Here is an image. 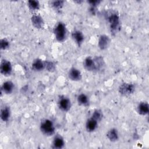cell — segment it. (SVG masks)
I'll return each instance as SVG.
<instances>
[{
    "mask_svg": "<svg viewBox=\"0 0 149 149\" xmlns=\"http://www.w3.org/2000/svg\"><path fill=\"white\" fill-rule=\"evenodd\" d=\"M105 65L103 58L101 56L86 57L83 61V66L88 71L97 72L103 69Z\"/></svg>",
    "mask_w": 149,
    "mask_h": 149,
    "instance_id": "1",
    "label": "cell"
},
{
    "mask_svg": "<svg viewBox=\"0 0 149 149\" xmlns=\"http://www.w3.org/2000/svg\"><path fill=\"white\" fill-rule=\"evenodd\" d=\"M107 138L111 142H116L119 139V134L118 130L116 128L110 129L106 134Z\"/></svg>",
    "mask_w": 149,
    "mask_h": 149,
    "instance_id": "14",
    "label": "cell"
},
{
    "mask_svg": "<svg viewBox=\"0 0 149 149\" xmlns=\"http://www.w3.org/2000/svg\"><path fill=\"white\" fill-rule=\"evenodd\" d=\"M65 143L63 138L60 135H56L52 140V147L55 149H61L65 147Z\"/></svg>",
    "mask_w": 149,
    "mask_h": 149,
    "instance_id": "13",
    "label": "cell"
},
{
    "mask_svg": "<svg viewBox=\"0 0 149 149\" xmlns=\"http://www.w3.org/2000/svg\"><path fill=\"white\" fill-rule=\"evenodd\" d=\"M91 116L100 122L103 118V113L101 110L97 109L94 111Z\"/></svg>",
    "mask_w": 149,
    "mask_h": 149,
    "instance_id": "21",
    "label": "cell"
},
{
    "mask_svg": "<svg viewBox=\"0 0 149 149\" xmlns=\"http://www.w3.org/2000/svg\"><path fill=\"white\" fill-rule=\"evenodd\" d=\"M72 37L79 47L81 46L84 40V36L83 33L79 30H75L72 33Z\"/></svg>",
    "mask_w": 149,
    "mask_h": 149,
    "instance_id": "11",
    "label": "cell"
},
{
    "mask_svg": "<svg viewBox=\"0 0 149 149\" xmlns=\"http://www.w3.org/2000/svg\"><path fill=\"white\" fill-rule=\"evenodd\" d=\"M9 45H10L9 41L6 38H3L1 39L0 47L2 49H3V50L6 49L8 48H9Z\"/></svg>",
    "mask_w": 149,
    "mask_h": 149,
    "instance_id": "24",
    "label": "cell"
},
{
    "mask_svg": "<svg viewBox=\"0 0 149 149\" xmlns=\"http://www.w3.org/2000/svg\"><path fill=\"white\" fill-rule=\"evenodd\" d=\"M111 43V39L106 34H101L98 40V46L101 50L107 49Z\"/></svg>",
    "mask_w": 149,
    "mask_h": 149,
    "instance_id": "8",
    "label": "cell"
},
{
    "mask_svg": "<svg viewBox=\"0 0 149 149\" xmlns=\"http://www.w3.org/2000/svg\"><path fill=\"white\" fill-rule=\"evenodd\" d=\"M119 93L123 96H129L133 94L135 91V86L133 83H123L118 88Z\"/></svg>",
    "mask_w": 149,
    "mask_h": 149,
    "instance_id": "5",
    "label": "cell"
},
{
    "mask_svg": "<svg viewBox=\"0 0 149 149\" xmlns=\"http://www.w3.org/2000/svg\"><path fill=\"white\" fill-rule=\"evenodd\" d=\"M58 105L61 111L63 112H68L70 110L72 104L69 98L65 96H61L58 100Z\"/></svg>",
    "mask_w": 149,
    "mask_h": 149,
    "instance_id": "7",
    "label": "cell"
},
{
    "mask_svg": "<svg viewBox=\"0 0 149 149\" xmlns=\"http://www.w3.org/2000/svg\"><path fill=\"white\" fill-rule=\"evenodd\" d=\"M63 1H53L51 2V6L56 10H60L63 6Z\"/></svg>",
    "mask_w": 149,
    "mask_h": 149,
    "instance_id": "23",
    "label": "cell"
},
{
    "mask_svg": "<svg viewBox=\"0 0 149 149\" xmlns=\"http://www.w3.org/2000/svg\"><path fill=\"white\" fill-rule=\"evenodd\" d=\"M77 101L79 105L83 107H87L90 102L88 97L84 93H81L79 94L77 97Z\"/></svg>",
    "mask_w": 149,
    "mask_h": 149,
    "instance_id": "19",
    "label": "cell"
},
{
    "mask_svg": "<svg viewBox=\"0 0 149 149\" xmlns=\"http://www.w3.org/2000/svg\"><path fill=\"white\" fill-rule=\"evenodd\" d=\"M100 1H89L88 3L90 4V6H93L95 8H97L98 5L100 3Z\"/></svg>",
    "mask_w": 149,
    "mask_h": 149,
    "instance_id": "25",
    "label": "cell"
},
{
    "mask_svg": "<svg viewBox=\"0 0 149 149\" xmlns=\"http://www.w3.org/2000/svg\"><path fill=\"white\" fill-rule=\"evenodd\" d=\"M44 63H45V69H46L47 71L50 72H52L55 71L56 69V65L53 62L49 61H44Z\"/></svg>",
    "mask_w": 149,
    "mask_h": 149,
    "instance_id": "22",
    "label": "cell"
},
{
    "mask_svg": "<svg viewBox=\"0 0 149 149\" xmlns=\"http://www.w3.org/2000/svg\"><path fill=\"white\" fill-rule=\"evenodd\" d=\"M27 5L31 10L35 11L40 8V2L38 1L30 0L27 2Z\"/></svg>",
    "mask_w": 149,
    "mask_h": 149,
    "instance_id": "20",
    "label": "cell"
},
{
    "mask_svg": "<svg viewBox=\"0 0 149 149\" xmlns=\"http://www.w3.org/2000/svg\"><path fill=\"white\" fill-rule=\"evenodd\" d=\"M1 119L3 122H7L9 121L10 117V109L9 107H4L1 109Z\"/></svg>",
    "mask_w": 149,
    "mask_h": 149,
    "instance_id": "18",
    "label": "cell"
},
{
    "mask_svg": "<svg viewBox=\"0 0 149 149\" xmlns=\"http://www.w3.org/2000/svg\"><path fill=\"white\" fill-rule=\"evenodd\" d=\"M41 133L47 136H51L55 133V127L54 122L49 119L42 120L40 125Z\"/></svg>",
    "mask_w": 149,
    "mask_h": 149,
    "instance_id": "3",
    "label": "cell"
},
{
    "mask_svg": "<svg viewBox=\"0 0 149 149\" xmlns=\"http://www.w3.org/2000/svg\"><path fill=\"white\" fill-rule=\"evenodd\" d=\"M31 68L34 71L40 72L45 69L44 61H42L41 59L37 58L33 61L31 64Z\"/></svg>",
    "mask_w": 149,
    "mask_h": 149,
    "instance_id": "17",
    "label": "cell"
},
{
    "mask_svg": "<svg viewBox=\"0 0 149 149\" xmlns=\"http://www.w3.org/2000/svg\"><path fill=\"white\" fill-rule=\"evenodd\" d=\"M68 75L69 79L74 81H79L81 79L82 77L80 70L74 67H73L69 69Z\"/></svg>",
    "mask_w": 149,
    "mask_h": 149,
    "instance_id": "9",
    "label": "cell"
},
{
    "mask_svg": "<svg viewBox=\"0 0 149 149\" xmlns=\"http://www.w3.org/2000/svg\"><path fill=\"white\" fill-rule=\"evenodd\" d=\"M14 88L15 86L13 83L9 80L3 82L1 87L2 91L6 94H12L14 90Z\"/></svg>",
    "mask_w": 149,
    "mask_h": 149,
    "instance_id": "16",
    "label": "cell"
},
{
    "mask_svg": "<svg viewBox=\"0 0 149 149\" xmlns=\"http://www.w3.org/2000/svg\"><path fill=\"white\" fill-rule=\"evenodd\" d=\"M137 113L142 116L148 115L149 112V105L147 102L143 101L140 102L137 107Z\"/></svg>",
    "mask_w": 149,
    "mask_h": 149,
    "instance_id": "15",
    "label": "cell"
},
{
    "mask_svg": "<svg viewBox=\"0 0 149 149\" xmlns=\"http://www.w3.org/2000/svg\"><path fill=\"white\" fill-rule=\"evenodd\" d=\"M12 65L11 62L6 59H3L1 61L0 65L1 73L5 76H10L12 72Z\"/></svg>",
    "mask_w": 149,
    "mask_h": 149,
    "instance_id": "6",
    "label": "cell"
},
{
    "mask_svg": "<svg viewBox=\"0 0 149 149\" xmlns=\"http://www.w3.org/2000/svg\"><path fill=\"white\" fill-rule=\"evenodd\" d=\"M31 22L34 27L37 29L43 28L44 22L42 17L38 15H33L31 17Z\"/></svg>",
    "mask_w": 149,
    "mask_h": 149,
    "instance_id": "12",
    "label": "cell"
},
{
    "mask_svg": "<svg viewBox=\"0 0 149 149\" xmlns=\"http://www.w3.org/2000/svg\"><path fill=\"white\" fill-rule=\"evenodd\" d=\"M54 34L55 39L58 41H64L67 36V30L65 24L62 22L57 23L54 29Z\"/></svg>",
    "mask_w": 149,
    "mask_h": 149,
    "instance_id": "4",
    "label": "cell"
},
{
    "mask_svg": "<svg viewBox=\"0 0 149 149\" xmlns=\"http://www.w3.org/2000/svg\"><path fill=\"white\" fill-rule=\"evenodd\" d=\"M99 122L94 119L91 116L89 118L86 123V129L88 132H93L95 131L98 126Z\"/></svg>",
    "mask_w": 149,
    "mask_h": 149,
    "instance_id": "10",
    "label": "cell"
},
{
    "mask_svg": "<svg viewBox=\"0 0 149 149\" xmlns=\"http://www.w3.org/2000/svg\"><path fill=\"white\" fill-rule=\"evenodd\" d=\"M107 21L111 34H116L120 30V21L118 13L116 12H110L107 14Z\"/></svg>",
    "mask_w": 149,
    "mask_h": 149,
    "instance_id": "2",
    "label": "cell"
}]
</instances>
